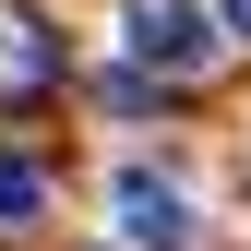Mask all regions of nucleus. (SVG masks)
<instances>
[{
  "label": "nucleus",
  "instance_id": "nucleus-1",
  "mask_svg": "<svg viewBox=\"0 0 251 251\" xmlns=\"http://www.w3.org/2000/svg\"><path fill=\"white\" fill-rule=\"evenodd\" d=\"M120 48H132L144 72H203L215 24H203V0H132V24H120Z\"/></svg>",
  "mask_w": 251,
  "mask_h": 251
},
{
  "label": "nucleus",
  "instance_id": "nucleus-2",
  "mask_svg": "<svg viewBox=\"0 0 251 251\" xmlns=\"http://www.w3.org/2000/svg\"><path fill=\"white\" fill-rule=\"evenodd\" d=\"M120 227H132L144 251H192V215H179V192H168V179H155V168H120Z\"/></svg>",
  "mask_w": 251,
  "mask_h": 251
},
{
  "label": "nucleus",
  "instance_id": "nucleus-3",
  "mask_svg": "<svg viewBox=\"0 0 251 251\" xmlns=\"http://www.w3.org/2000/svg\"><path fill=\"white\" fill-rule=\"evenodd\" d=\"M0 84H60V36H48L36 12H12V24H0Z\"/></svg>",
  "mask_w": 251,
  "mask_h": 251
},
{
  "label": "nucleus",
  "instance_id": "nucleus-4",
  "mask_svg": "<svg viewBox=\"0 0 251 251\" xmlns=\"http://www.w3.org/2000/svg\"><path fill=\"white\" fill-rule=\"evenodd\" d=\"M36 215H48V168L0 155V227H36Z\"/></svg>",
  "mask_w": 251,
  "mask_h": 251
},
{
  "label": "nucleus",
  "instance_id": "nucleus-5",
  "mask_svg": "<svg viewBox=\"0 0 251 251\" xmlns=\"http://www.w3.org/2000/svg\"><path fill=\"white\" fill-rule=\"evenodd\" d=\"M215 12H227V24H239V36H251V0H215Z\"/></svg>",
  "mask_w": 251,
  "mask_h": 251
}]
</instances>
